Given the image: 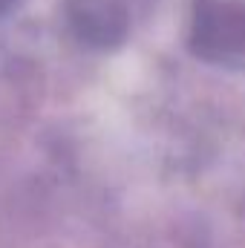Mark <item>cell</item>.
I'll return each instance as SVG.
<instances>
[{"label":"cell","instance_id":"6da1fadb","mask_svg":"<svg viewBox=\"0 0 245 248\" xmlns=\"http://www.w3.org/2000/svg\"><path fill=\"white\" fill-rule=\"evenodd\" d=\"M196 52L219 61H245V0H196Z\"/></svg>","mask_w":245,"mask_h":248},{"label":"cell","instance_id":"7a4b0ae2","mask_svg":"<svg viewBox=\"0 0 245 248\" xmlns=\"http://www.w3.org/2000/svg\"><path fill=\"white\" fill-rule=\"evenodd\" d=\"M69 20L92 46H116L127 32V12L116 0H72Z\"/></svg>","mask_w":245,"mask_h":248}]
</instances>
